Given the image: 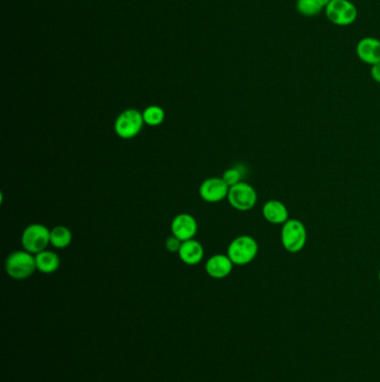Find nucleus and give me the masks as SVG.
<instances>
[{
    "label": "nucleus",
    "instance_id": "obj_1",
    "mask_svg": "<svg viewBox=\"0 0 380 382\" xmlns=\"http://www.w3.org/2000/svg\"><path fill=\"white\" fill-rule=\"evenodd\" d=\"M5 268L12 279L17 281L28 279L37 270L36 256L25 249L16 251L8 255Z\"/></svg>",
    "mask_w": 380,
    "mask_h": 382
},
{
    "label": "nucleus",
    "instance_id": "obj_2",
    "mask_svg": "<svg viewBox=\"0 0 380 382\" xmlns=\"http://www.w3.org/2000/svg\"><path fill=\"white\" fill-rule=\"evenodd\" d=\"M259 252V245L254 237L241 235L231 242L227 255L236 266H245L254 261Z\"/></svg>",
    "mask_w": 380,
    "mask_h": 382
},
{
    "label": "nucleus",
    "instance_id": "obj_3",
    "mask_svg": "<svg viewBox=\"0 0 380 382\" xmlns=\"http://www.w3.org/2000/svg\"><path fill=\"white\" fill-rule=\"evenodd\" d=\"M50 244V229L43 224L27 226L21 234L23 249L32 254L44 252Z\"/></svg>",
    "mask_w": 380,
    "mask_h": 382
},
{
    "label": "nucleus",
    "instance_id": "obj_4",
    "mask_svg": "<svg viewBox=\"0 0 380 382\" xmlns=\"http://www.w3.org/2000/svg\"><path fill=\"white\" fill-rule=\"evenodd\" d=\"M308 240L306 226L298 220L284 222L281 229V243L289 253H299L304 248Z\"/></svg>",
    "mask_w": 380,
    "mask_h": 382
},
{
    "label": "nucleus",
    "instance_id": "obj_5",
    "mask_svg": "<svg viewBox=\"0 0 380 382\" xmlns=\"http://www.w3.org/2000/svg\"><path fill=\"white\" fill-rule=\"evenodd\" d=\"M143 113L136 109H127L116 118L114 130L121 139H134L144 127Z\"/></svg>",
    "mask_w": 380,
    "mask_h": 382
},
{
    "label": "nucleus",
    "instance_id": "obj_6",
    "mask_svg": "<svg viewBox=\"0 0 380 382\" xmlns=\"http://www.w3.org/2000/svg\"><path fill=\"white\" fill-rule=\"evenodd\" d=\"M324 10L328 19L338 26L353 24L358 16L356 6L349 0H331Z\"/></svg>",
    "mask_w": 380,
    "mask_h": 382
},
{
    "label": "nucleus",
    "instance_id": "obj_7",
    "mask_svg": "<svg viewBox=\"0 0 380 382\" xmlns=\"http://www.w3.org/2000/svg\"><path fill=\"white\" fill-rule=\"evenodd\" d=\"M227 202L234 209L239 211H249L254 208L258 202L256 189L247 182H239L229 190Z\"/></svg>",
    "mask_w": 380,
    "mask_h": 382
},
{
    "label": "nucleus",
    "instance_id": "obj_8",
    "mask_svg": "<svg viewBox=\"0 0 380 382\" xmlns=\"http://www.w3.org/2000/svg\"><path fill=\"white\" fill-rule=\"evenodd\" d=\"M230 187L225 184V181L219 177H213V178L207 179L201 184L200 193L201 198L204 202L209 204H216L221 202L224 199L227 198Z\"/></svg>",
    "mask_w": 380,
    "mask_h": 382
},
{
    "label": "nucleus",
    "instance_id": "obj_9",
    "mask_svg": "<svg viewBox=\"0 0 380 382\" xmlns=\"http://www.w3.org/2000/svg\"><path fill=\"white\" fill-rule=\"evenodd\" d=\"M171 231L181 242L193 240L198 233V222L190 213H180L172 220Z\"/></svg>",
    "mask_w": 380,
    "mask_h": 382
},
{
    "label": "nucleus",
    "instance_id": "obj_10",
    "mask_svg": "<svg viewBox=\"0 0 380 382\" xmlns=\"http://www.w3.org/2000/svg\"><path fill=\"white\" fill-rule=\"evenodd\" d=\"M234 264L227 255H213L205 263V272L213 279H225L232 273Z\"/></svg>",
    "mask_w": 380,
    "mask_h": 382
},
{
    "label": "nucleus",
    "instance_id": "obj_11",
    "mask_svg": "<svg viewBox=\"0 0 380 382\" xmlns=\"http://www.w3.org/2000/svg\"><path fill=\"white\" fill-rule=\"evenodd\" d=\"M356 53L361 62L375 65L380 63V41L374 37H365L357 44Z\"/></svg>",
    "mask_w": 380,
    "mask_h": 382
},
{
    "label": "nucleus",
    "instance_id": "obj_12",
    "mask_svg": "<svg viewBox=\"0 0 380 382\" xmlns=\"http://www.w3.org/2000/svg\"><path fill=\"white\" fill-rule=\"evenodd\" d=\"M179 257L181 261L189 266H194L202 262L204 257V248L202 244L199 240H193L182 242L180 251H179Z\"/></svg>",
    "mask_w": 380,
    "mask_h": 382
},
{
    "label": "nucleus",
    "instance_id": "obj_13",
    "mask_svg": "<svg viewBox=\"0 0 380 382\" xmlns=\"http://www.w3.org/2000/svg\"><path fill=\"white\" fill-rule=\"evenodd\" d=\"M263 217L267 222L274 225H281L289 220V211L286 204L279 200H269L262 209Z\"/></svg>",
    "mask_w": 380,
    "mask_h": 382
},
{
    "label": "nucleus",
    "instance_id": "obj_14",
    "mask_svg": "<svg viewBox=\"0 0 380 382\" xmlns=\"http://www.w3.org/2000/svg\"><path fill=\"white\" fill-rule=\"evenodd\" d=\"M35 256L37 270L43 274H53L60 266V258L55 252L46 249Z\"/></svg>",
    "mask_w": 380,
    "mask_h": 382
},
{
    "label": "nucleus",
    "instance_id": "obj_15",
    "mask_svg": "<svg viewBox=\"0 0 380 382\" xmlns=\"http://www.w3.org/2000/svg\"><path fill=\"white\" fill-rule=\"evenodd\" d=\"M73 242V234L71 229L66 226H56L50 229V245L55 248H67Z\"/></svg>",
    "mask_w": 380,
    "mask_h": 382
},
{
    "label": "nucleus",
    "instance_id": "obj_16",
    "mask_svg": "<svg viewBox=\"0 0 380 382\" xmlns=\"http://www.w3.org/2000/svg\"><path fill=\"white\" fill-rule=\"evenodd\" d=\"M331 0H298L297 10L306 17H313L326 9Z\"/></svg>",
    "mask_w": 380,
    "mask_h": 382
},
{
    "label": "nucleus",
    "instance_id": "obj_17",
    "mask_svg": "<svg viewBox=\"0 0 380 382\" xmlns=\"http://www.w3.org/2000/svg\"><path fill=\"white\" fill-rule=\"evenodd\" d=\"M142 113H143L145 125H150V127L161 125L166 120V111L159 105H150Z\"/></svg>",
    "mask_w": 380,
    "mask_h": 382
},
{
    "label": "nucleus",
    "instance_id": "obj_18",
    "mask_svg": "<svg viewBox=\"0 0 380 382\" xmlns=\"http://www.w3.org/2000/svg\"><path fill=\"white\" fill-rule=\"evenodd\" d=\"M242 176L243 175H242V171L240 168H230V169L224 171L222 179H223V180L225 181V184L231 188L239 184V182H241Z\"/></svg>",
    "mask_w": 380,
    "mask_h": 382
},
{
    "label": "nucleus",
    "instance_id": "obj_19",
    "mask_svg": "<svg viewBox=\"0 0 380 382\" xmlns=\"http://www.w3.org/2000/svg\"><path fill=\"white\" fill-rule=\"evenodd\" d=\"M181 245H182V242L179 238L173 236V235L170 236L166 242V248L168 249V252L171 253H179Z\"/></svg>",
    "mask_w": 380,
    "mask_h": 382
},
{
    "label": "nucleus",
    "instance_id": "obj_20",
    "mask_svg": "<svg viewBox=\"0 0 380 382\" xmlns=\"http://www.w3.org/2000/svg\"><path fill=\"white\" fill-rule=\"evenodd\" d=\"M370 73H372V77L374 78L375 82L380 84V63L372 66Z\"/></svg>",
    "mask_w": 380,
    "mask_h": 382
},
{
    "label": "nucleus",
    "instance_id": "obj_21",
    "mask_svg": "<svg viewBox=\"0 0 380 382\" xmlns=\"http://www.w3.org/2000/svg\"><path fill=\"white\" fill-rule=\"evenodd\" d=\"M379 281H380V270H379Z\"/></svg>",
    "mask_w": 380,
    "mask_h": 382
}]
</instances>
